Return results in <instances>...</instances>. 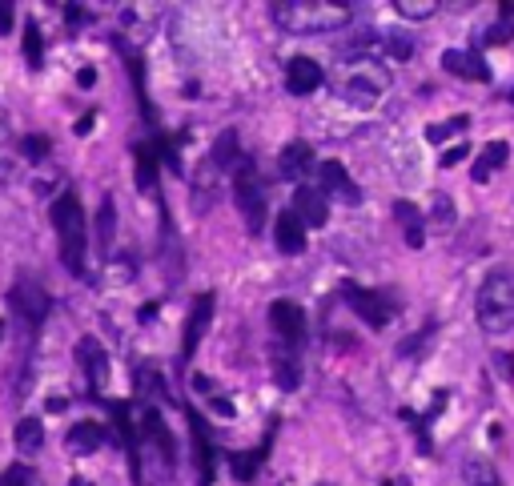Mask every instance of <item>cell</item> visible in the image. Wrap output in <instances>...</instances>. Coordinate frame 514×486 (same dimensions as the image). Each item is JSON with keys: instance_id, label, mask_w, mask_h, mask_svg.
I'll list each match as a JSON object with an SVG mask.
<instances>
[{"instance_id": "obj_1", "label": "cell", "mask_w": 514, "mask_h": 486, "mask_svg": "<svg viewBox=\"0 0 514 486\" xmlns=\"http://www.w3.org/2000/svg\"><path fill=\"white\" fill-rule=\"evenodd\" d=\"M474 314H478L482 334H490V338H502L514 330V270L498 266L482 278Z\"/></svg>"}, {"instance_id": "obj_2", "label": "cell", "mask_w": 514, "mask_h": 486, "mask_svg": "<svg viewBox=\"0 0 514 486\" xmlns=\"http://www.w3.org/2000/svg\"><path fill=\"white\" fill-rule=\"evenodd\" d=\"M270 17L286 33H326V29H342L354 17V9L330 5V0H282V5H270Z\"/></svg>"}, {"instance_id": "obj_3", "label": "cell", "mask_w": 514, "mask_h": 486, "mask_svg": "<svg viewBox=\"0 0 514 486\" xmlns=\"http://www.w3.org/2000/svg\"><path fill=\"white\" fill-rule=\"evenodd\" d=\"M53 229L61 241V262L69 266V274H85V258H89V221L85 209L77 201V193H61L53 201Z\"/></svg>"}, {"instance_id": "obj_4", "label": "cell", "mask_w": 514, "mask_h": 486, "mask_svg": "<svg viewBox=\"0 0 514 486\" xmlns=\"http://www.w3.org/2000/svg\"><path fill=\"white\" fill-rule=\"evenodd\" d=\"M350 65H354V69H350L346 81H342V97H346L350 105H358V109H374V105L382 101L390 77H386L382 69H374L370 61H350Z\"/></svg>"}, {"instance_id": "obj_5", "label": "cell", "mask_w": 514, "mask_h": 486, "mask_svg": "<svg viewBox=\"0 0 514 486\" xmlns=\"http://www.w3.org/2000/svg\"><path fill=\"white\" fill-rule=\"evenodd\" d=\"M233 201H237V209L245 213V221H249L253 233L266 225V193H262V185H257L249 161H241V169H237V177H233Z\"/></svg>"}, {"instance_id": "obj_6", "label": "cell", "mask_w": 514, "mask_h": 486, "mask_svg": "<svg viewBox=\"0 0 514 486\" xmlns=\"http://www.w3.org/2000/svg\"><path fill=\"white\" fill-rule=\"evenodd\" d=\"M342 298H346V306L366 322V326H374V330H382L390 318H394V302L386 298V294H374V290H366V286H354V282H346L342 286Z\"/></svg>"}, {"instance_id": "obj_7", "label": "cell", "mask_w": 514, "mask_h": 486, "mask_svg": "<svg viewBox=\"0 0 514 486\" xmlns=\"http://www.w3.org/2000/svg\"><path fill=\"white\" fill-rule=\"evenodd\" d=\"M9 306L25 318V326H41L45 318H49V310H53V302H49V294H45V286H37V282H29V278H17V286L9 290Z\"/></svg>"}, {"instance_id": "obj_8", "label": "cell", "mask_w": 514, "mask_h": 486, "mask_svg": "<svg viewBox=\"0 0 514 486\" xmlns=\"http://www.w3.org/2000/svg\"><path fill=\"white\" fill-rule=\"evenodd\" d=\"M270 326H274V334H278V342L282 346H302V338H306V314H302V306L298 302H290V298H278L274 306H270Z\"/></svg>"}, {"instance_id": "obj_9", "label": "cell", "mask_w": 514, "mask_h": 486, "mask_svg": "<svg viewBox=\"0 0 514 486\" xmlns=\"http://www.w3.org/2000/svg\"><path fill=\"white\" fill-rule=\"evenodd\" d=\"M213 294H197L193 298V306H189V322H185V338H181V354L185 358H193V350L201 346V338H205V330H209V322H213Z\"/></svg>"}, {"instance_id": "obj_10", "label": "cell", "mask_w": 514, "mask_h": 486, "mask_svg": "<svg viewBox=\"0 0 514 486\" xmlns=\"http://www.w3.org/2000/svg\"><path fill=\"white\" fill-rule=\"evenodd\" d=\"M77 362H81V370H85V378H89V390H93V394L105 390V382H109V354L101 350L97 338H81V342H77Z\"/></svg>"}, {"instance_id": "obj_11", "label": "cell", "mask_w": 514, "mask_h": 486, "mask_svg": "<svg viewBox=\"0 0 514 486\" xmlns=\"http://www.w3.org/2000/svg\"><path fill=\"white\" fill-rule=\"evenodd\" d=\"M294 213L302 217V225H306V229H322V225L330 221V201H326V193H322V189L302 185V189L294 193Z\"/></svg>"}, {"instance_id": "obj_12", "label": "cell", "mask_w": 514, "mask_h": 486, "mask_svg": "<svg viewBox=\"0 0 514 486\" xmlns=\"http://www.w3.org/2000/svg\"><path fill=\"white\" fill-rule=\"evenodd\" d=\"M322 193H330V197H338V201H346V205H358L362 201V189L354 185V177L346 173V165H338V161H322Z\"/></svg>"}, {"instance_id": "obj_13", "label": "cell", "mask_w": 514, "mask_h": 486, "mask_svg": "<svg viewBox=\"0 0 514 486\" xmlns=\"http://www.w3.org/2000/svg\"><path fill=\"white\" fill-rule=\"evenodd\" d=\"M318 85H322V65L310 61V57H290V65H286V89L294 97H310Z\"/></svg>"}, {"instance_id": "obj_14", "label": "cell", "mask_w": 514, "mask_h": 486, "mask_svg": "<svg viewBox=\"0 0 514 486\" xmlns=\"http://www.w3.org/2000/svg\"><path fill=\"white\" fill-rule=\"evenodd\" d=\"M442 69L462 77V81H490V65L478 53H466V49H446L442 53Z\"/></svg>"}, {"instance_id": "obj_15", "label": "cell", "mask_w": 514, "mask_h": 486, "mask_svg": "<svg viewBox=\"0 0 514 486\" xmlns=\"http://www.w3.org/2000/svg\"><path fill=\"white\" fill-rule=\"evenodd\" d=\"M274 241H278V250L282 254H302L306 250V225H302V217L298 213H278V221H274Z\"/></svg>"}, {"instance_id": "obj_16", "label": "cell", "mask_w": 514, "mask_h": 486, "mask_svg": "<svg viewBox=\"0 0 514 486\" xmlns=\"http://www.w3.org/2000/svg\"><path fill=\"white\" fill-rule=\"evenodd\" d=\"M189 430H193V450H197V462H201V486H213L217 466H213V442H209V430H205L201 414H189Z\"/></svg>"}, {"instance_id": "obj_17", "label": "cell", "mask_w": 514, "mask_h": 486, "mask_svg": "<svg viewBox=\"0 0 514 486\" xmlns=\"http://www.w3.org/2000/svg\"><path fill=\"white\" fill-rule=\"evenodd\" d=\"M310 169H314V149H310L306 141H294V145L282 149V173H286V177L302 181Z\"/></svg>"}, {"instance_id": "obj_18", "label": "cell", "mask_w": 514, "mask_h": 486, "mask_svg": "<svg viewBox=\"0 0 514 486\" xmlns=\"http://www.w3.org/2000/svg\"><path fill=\"white\" fill-rule=\"evenodd\" d=\"M274 374H278V386L282 390H294L302 382V366H298V350L294 346H282L274 350Z\"/></svg>"}, {"instance_id": "obj_19", "label": "cell", "mask_w": 514, "mask_h": 486, "mask_svg": "<svg viewBox=\"0 0 514 486\" xmlns=\"http://www.w3.org/2000/svg\"><path fill=\"white\" fill-rule=\"evenodd\" d=\"M462 482H466V486H502L494 462L482 458V454H470V458L462 462Z\"/></svg>"}, {"instance_id": "obj_20", "label": "cell", "mask_w": 514, "mask_h": 486, "mask_svg": "<svg viewBox=\"0 0 514 486\" xmlns=\"http://www.w3.org/2000/svg\"><path fill=\"white\" fill-rule=\"evenodd\" d=\"M506 157H510V145H506V141H490V145H482V153H478V161H474L470 177H474V181H486V177H490Z\"/></svg>"}, {"instance_id": "obj_21", "label": "cell", "mask_w": 514, "mask_h": 486, "mask_svg": "<svg viewBox=\"0 0 514 486\" xmlns=\"http://www.w3.org/2000/svg\"><path fill=\"white\" fill-rule=\"evenodd\" d=\"M101 442H105V426H97V422H77V426L69 430V446H73L77 454H93Z\"/></svg>"}, {"instance_id": "obj_22", "label": "cell", "mask_w": 514, "mask_h": 486, "mask_svg": "<svg viewBox=\"0 0 514 486\" xmlns=\"http://www.w3.org/2000/svg\"><path fill=\"white\" fill-rule=\"evenodd\" d=\"M394 213H398V221H402V229H406V246L418 250L422 241H426V233H422V213H418L410 201H398Z\"/></svg>"}, {"instance_id": "obj_23", "label": "cell", "mask_w": 514, "mask_h": 486, "mask_svg": "<svg viewBox=\"0 0 514 486\" xmlns=\"http://www.w3.org/2000/svg\"><path fill=\"white\" fill-rule=\"evenodd\" d=\"M225 458H229V466H233V478H237V482H253V474H257V466H262L266 450H229Z\"/></svg>"}, {"instance_id": "obj_24", "label": "cell", "mask_w": 514, "mask_h": 486, "mask_svg": "<svg viewBox=\"0 0 514 486\" xmlns=\"http://www.w3.org/2000/svg\"><path fill=\"white\" fill-rule=\"evenodd\" d=\"M141 426H145V434H149V438H153V442L165 450V458L173 462V434H169L165 418H161L157 410H145V414H141Z\"/></svg>"}, {"instance_id": "obj_25", "label": "cell", "mask_w": 514, "mask_h": 486, "mask_svg": "<svg viewBox=\"0 0 514 486\" xmlns=\"http://www.w3.org/2000/svg\"><path fill=\"white\" fill-rule=\"evenodd\" d=\"M157 145H137V185L149 193L153 181H157Z\"/></svg>"}, {"instance_id": "obj_26", "label": "cell", "mask_w": 514, "mask_h": 486, "mask_svg": "<svg viewBox=\"0 0 514 486\" xmlns=\"http://www.w3.org/2000/svg\"><path fill=\"white\" fill-rule=\"evenodd\" d=\"M241 153H237V133H225V137H217V145H213V165L217 169H241Z\"/></svg>"}, {"instance_id": "obj_27", "label": "cell", "mask_w": 514, "mask_h": 486, "mask_svg": "<svg viewBox=\"0 0 514 486\" xmlns=\"http://www.w3.org/2000/svg\"><path fill=\"white\" fill-rule=\"evenodd\" d=\"M13 438H17L21 450H37V446L45 442V422H41V418H21Z\"/></svg>"}, {"instance_id": "obj_28", "label": "cell", "mask_w": 514, "mask_h": 486, "mask_svg": "<svg viewBox=\"0 0 514 486\" xmlns=\"http://www.w3.org/2000/svg\"><path fill=\"white\" fill-rule=\"evenodd\" d=\"M394 13L406 17V21H426V17L438 13V5L434 0H394Z\"/></svg>"}, {"instance_id": "obj_29", "label": "cell", "mask_w": 514, "mask_h": 486, "mask_svg": "<svg viewBox=\"0 0 514 486\" xmlns=\"http://www.w3.org/2000/svg\"><path fill=\"white\" fill-rule=\"evenodd\" d=\"M466 129H470V117H450V121H442V125H430V129H426V141L438 145V141H446V137H454V133H466Z\"/></svg>"}, {"instance_id": "obj_30", "label": "cell", "mask_w": 514, "mask_h": 486, "mask_svg": "<svg viewBox=\"0 0 514 486\" xmlns=\"http://www.w3.org/2000/svg\"><path fill=\"white\" fill-rule=\"evenodd\" d=\"M25 57H29V65H33V69H41L45 41H41V29H37V25H29V29H25Z\"/></svg>"}, {"instance_id": "obj_31", "label": "cell", "mask_w": 514, "mask_h": 486, "mask_svg": "<svg viewBox=\"0 0 514 486\" xmlns=\"http://www.w3.org/2000/svg\"><path fill=\"white\" fill-rule=\"evenodd\" d=\"M113 229H117V225H113V201L105 197V201H101V225H97L101 246H105V250H109V241H113Z\"/></svg>"}, {"instance_id": "obj_32", "label": "cell", "mask_w": 514, "mask_h": 486, "mask_svg": "<svg viewBox=\"0 0 514 486\" xmlns=\"http://www.w3.org/2000/svg\"><path fill=\"white\" fill-rule=\"evenodd\" d=\"M21 149L29 153V161H45L49 157V137H25Z\"/></svg>"}, {"instance_id": "obj_33", "label": "cell", "mask_w": 514, "mask_h": 486, "mask_svg": "<svg viewBox=\"0 0 514 486\" xmlns=\"http://www.w3.org/2000/svg\"><path fill=\"white\" fill-rule=\"evenodd\" d=\"M0 486H29V466L13 462L5 474H0Z\"/></svg>"}, {"instance_id": "obj_34", "label": "cell", "mask_w": 514, "mask_h": 486, "mask_svg": "<svg viewBox=\"0 0 514 486\" xmlns=\"http://www.w3.org/2000/svg\"><path fill=\"white\" fill-rule=\"evenodd\" d=\"M438 225H442V229H450V225H454V205H450L446 197H438Z\"/></svg>"}, {"instance_id": "obj_35", "label": "cell", "mask_w": 514, "mask_h": 486, "mask_svg": "<svg viewBox=\"0 0 514 486\" xmlns=\"http://www.w3.org/2000/svg\"><path fill=\"white\" fill-rule=\"evenodd\" d=\"M462 157H470V149H466V145H458V149H450V153L442 157V169H454V165H458Z\"/></svg>"}, {"instance_id": "obj_36", "label": "cell", "mask_w": 514, "mask_h": 486, "mask_svg": "<svg viewBox=\"0 0 514 486\" xmlns=\"http://www.w3.org/2000/svg\"><path fill=\"white\" fill-rule=\"evenodd\" d=\"M490 45H506L510 41V25H494V33H486Z\"/></svg>"}, {"instance_id": "obj_37", "label": "cell", "mask_w": 514, "mask_h": 486, "mask_svg": "<svg viewBox=\"0 0 514 486\" xmlns=\"http://www.w3.org/2000/svg\"><path fill=\"white\" fill-rule=\"evenodd\" d=\"M0 33H13V5H0Z\"/></svg>"}, {"instance_id": "obj_38", "label": "cell", "mask_w": 514, "mask_h": 486, "mask_svg": "<svg viewBox=\"0 0 514 486\" xmlns=\"http://www.w3.org/2000/svg\"><path fill=\"white\" fill-rule=\"evenodd\" d=\"M77 85H81V89H93V85H97V73H93V69H81V73H77Z\"/></svg>"}, {"instance_id": "obj_39", "label": "cell", "mask_w": 514, "mask_h": 486, "mask_svg": "<svg viewBox=\"0 0 514 486\" xmlns=\"http://www.w3.org/2000/svg\"><path fill=\"white\" fill-rule=\"evenodd\" d=\"M93 121H97V117H93V113H85V117H81V121H77V133H81V137H85V133H89V129H93Z\"/></svg>"}, {"instance_id": "obj_40", "label": "cell", "mask_w": 514, "mask_h": 486, "mask_svg": "<svg viewBox=\"0 0 514 486\" xmlns=\"http://www.w3.org/2000/svg\"><path fill=\"white\" fill-rule=\"evenodd\" d=\"M65 13H69V17H73V21H89V13H85V9H81V5H69V9H65Z\"/></svg>"}, {"instance_id": "obj_41", "label": "cell", "mask_w": 514, "mask_h": 486, "mask_svg": "<svg viewBox=\"0 0 514 486\" xmlns=\"http://www.w3.org/2000/svg\"><path fill=\"white\" fill-rule=\"evenodd\" d=\"M0 342H5V322H0Z\"/></svg>"}]
</instances>
